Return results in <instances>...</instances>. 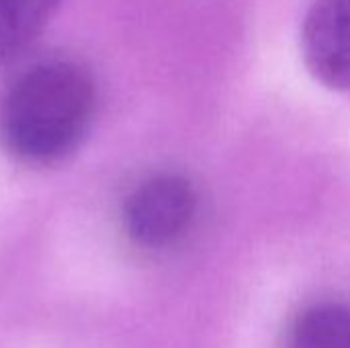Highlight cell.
<instances>
[{"label":"cell","instance_id":"1","mask_svg":"<svg viewBox=\"0 0 350 348\" xmlns=\"http://www.w3.org/2000/svg\"><path fill=\"white\" fill-rule=\"evenodd\" d=\"M94 113L96 86L82 64L37 59L0 96V144L21 164L57 166L84 144Z\"/></svg>","mask_w":350,"mask_h":348},{"label":"cell","instance_id":"3","mask_svg":"<svg viewBox=\"0 0 350 348\" xmlns=\"http://www.w3.org/2000/svg\"><path fill=\"white\" fill-rule=\"evenodd\" d=\"M301 51L316 80L350 90V0H316L301 27Z\"/></svg>","mask_w":350,"mask_h":348},{"label":"cell","instance_id":"5","mask_svg":"<svg viewBox=\"0 0 350 348\" xmlns=\"http://www.w3.org/2000/svg\"><path fill=\"white\" fill-rule=\"evenodd\" d=\"M287 348H350V306L324 302L304 310L289 330Z\"/></svg>","mask_w":350,"mask_h":348},{"label":"cell","instance_id":"4","mask_svg":"<svg viewBox=\"0 0 350 348\" xmlns=\"http://www.w3.org/2000/svg\"><path fill=\"white\" fill-rule=\"evenodd\" d=\"M59 4L62 0H0V68L43 33Z\"/></svg>","mask_w":350,"mask_h":348},{"label":"cell","instance_id":"2","mask_svg":"<svg viewBox=\"0 0 350 348\" xmlns=\"http://www.w3.org/2000/svg\"><path fill=\"white\" fill-rule=\"evenodd\" d=\"M197 211L193 185L174 172L142 180L123 203V228L131 242L148 250L176 244L191 228Z\"/></svg>","mask_w":350,"mask_h":348}]
</instances>
